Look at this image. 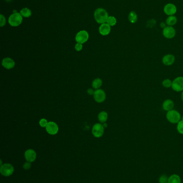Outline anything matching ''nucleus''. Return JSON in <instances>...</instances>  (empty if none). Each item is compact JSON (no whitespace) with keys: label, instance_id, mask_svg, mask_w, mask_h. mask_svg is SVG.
Segmentation results:
<instances>
[{"label":"nucleus","instance_id":"1","mask_svg":"<svg viewBox=\"0 0 183 183\" xmlns=\"http://www.w3.org/2000/svg\"><path fill=\"white\" fill-rule=\"evenodd\" d=\"M109 17L108 13L103 8H98L94 12V19L98 24L106 23Z\"/></svg>","mask_w":183,"mask_h":183},{"label":"nucleus","instance_id":"2","mask_svg":"<svg viewBox=\"0 0 183 183\" xmlns=\"http://www.w3.org/2000/svg\"><path fill=\"white\" fill-rule=\"evenodd\" d=\"M166 119L170 123L177 124L181 120V115L177 110L172 109L167 112L166 115Z\"/></svg>","mask_w":183,"mask_h":183},{"label":"nucleus","instance_id":"3","mask_svg":"<svg viewBox=\"0 0 183 183\" xmlns=\"http://www.w3.org/2000/svg\"><path fill=\"white\" fill-rule=\"evenodd\" d=\"M23 22V16L19 12L14 13L9 17L8 22L10 25L17 27L20 25Z\"/></svg>","mask_w":183,"mask_h":183},{"label":"nucleus","instance_id":"4","mask_svg":"<svg viewBox=\"0 0 183 183\" xmlns=\"http://www.w3.org/2000/svg\"><path fill=\"white\" fill-rule=\"evenodd\" d=\"M14 172V168L10 163H4L1 166L0 172L5 177L12 176Z\"/></svg>","mask_w":183,"mask_h":183},{"label":"nucleus","instance_id":"5","mask_svg":"<svg viewBox=\"0 0 183 183\" xmlns=\"http://www.w3.org/2000/svg\"><path fill=\"white\" fill-rule=\"evenodd\" d=\"M172 89L176 92L183 91V77H178L172 81Z\"/></svg>","mask_w":183,"mask_h":183},{"label":"nucleus","instance_id":"6","mask_svg":"<svg viewBox=\"0 0 183 183\" xmlns=\"http://www.w3.org/2000/svg\"><path fill=\"white\" fill-rule=\"evenodd\" d=\"M89 39V34L88 32L83 30L77 33L75 37V40L77 43H86Z\"/></svg>","mask_w":183,"mask_h":183},{"label":"nucleus","instance_id":"7","mask_svg":"<svg viewBox=\"0 0 183 183\" xmlns=\"http://www.w3.org/2000/svg\"><path fill=\"white\" fill-rule=\"evenodd\" d=\"M104 126L102 124L97 123L95 124L93 126L92 133L95 137L99 138L102 137L104 134Z\"/></svg>","mask_w":183,"mask_h":183},{"label":"nucleus","instance_id":"8","mask_svg":"<svg viewBox=\"0 0 183 183\" xmlns=\"http://www.w3.org/2000/svg\"><path fill=\"white\" fill-rule=\"evenodd\" d=\"M176 34L175 29L172 26H167L163 30V35L164 37L171 39L175 37Z\"/></svg>","mask_w":183,"mask_h":183},{"label":"nucleus","instance_id":"9","mask_svg":"<svg viewBox=\"0 0 183 183\" xmlns=\"http://www.w3.org/2000/svg\"><path fill=\"white\" fill-rule=\"evenodd\" d=\"M94 97L96 102L98 103H102L105 100L106 94L103 90L98 89L94 91Z\"/></svg>","mask_w":183,"mask_h":183},{"label":"nucleus","instance_id":"10","mask_svg":"<svg viewBox=\"0 0 183 183\" xmlns=\"http://www.w3.org/2000/svg\"><path fill=\"white\" fill-rule=\"evenodd\" d=\"M164 12L168 16H174L177 12V7L174 4L168 3L164 7Z\"/></svg>","mask_w":183,"mask_h":183},{"label":"nucleus","instance_id":"11","mask_svg":"<svg viewBox=\"0 0 183 183\" xmlns=\"http://www.w3.org/2000/svg\"><path fill=\"white\" fill-rule=\"evenodd\" d=\"M46 131L49 135H56L59 131V127L57 124L53 122H49L46 127Z\"/></svg>","mask_w":183,"mask_h":183},{"label":"nucleus","instance_id":"12","mask_svg":"<svg viewBox=\"0 0 183 183\" xmlns=\"http://www.w3.org/2000/svg\"><path fill=\"white\" fill-rule=\"evenodd\" d=\"M26 160L29 162H33L36 160L37 157V154L33 149H29L26 151L24 154Z\"/></svg>","mask_w":183,"mask_h":183},{"label":"nucleus","instance_id":"13","mask_svg":"<svg viewBox=\"0 0 183 183\" xmlns=\"http://www.w3.org/2000/svg\"><path fill=\"white\" fill-rule=\"evenodd\" d=\"M175 62V56L174 55L167 54L163 57L162 62L166 66H172Z\"/></svg>","mask_w":183,"mask_h":183},{"label":"nucleus","instance_id":"14","mask_svg":"<svg viewBox=\"0 0 183 183\" xmlns=\"http://www.w3.org/2000/svg\"><path fill=\"white\" fill-rule=\"evenodd\" d=\"M99 32L100 35L103 36L107 35L111 32V26H110L107 23L102 24L99 28Z\"/></svg>","mask_w":183,"mask_h":183},{"label":"nucleus","instance_id":"15","mask_svg":"<svg viewBox=\"0 0 183 183\" xmlns=\"http://www.w3.org/2000/svg\"><path fill=\"white\" fill-rule=\"evenodd\" d=\"M2 64L3 67H4L6 69H11L14 67L15 66V62L11 58L7 57L3 59Z\"/></svg>","mask_w":183,"mask_h":183},{"label":"nucleus","instance_id":"16","mask_svg":"<svg viewBox=\"0 0 183 183\" xmlns=\"http://www.w3.org/2000/svg\"><path fill=\"white\" fill-rule=\"evenodd\" d=\"M162 107L164 110L169 112L174 108V102L170 99H167L163 102Z\"/></svg>","mask_w":183,"mask_h":183},{"label":"nucleus","instance_id":"17","mask_svg":"<svg viewBox=\"0 0 183 183\" xmlns=\"http://www.w3.org/2000/svg\"><path fill=\"white\" fill-rule=\"evenodd\" d=\"M177 22V18L175 16H170L166 18V24L168 26H173Z\"/></svg>","mask_w":183,"mask_h":183},{"label":"nucleus","instance_id":"18","mask_svg":"<svg viewBox=\"0 0 183 183\" xmlns=\"http://www.w3.org/2000/svg\"><path fill=\"white\" fill-rule=\"evenodd\" d=\"M137 14L134 11H132L130 12L129 14V20L130 23L132 24H135L137 23Z\"/></svg>","mask_w":183,"mask_h":183},{"label":"nucleus","instance_id":"19","mask_svg":"<svg viewBox=\"0 0 183 183\" xmlns=\"http://www.w3.org/2000/svg\"><path fill=\"white\" fill-rule=\"evenodd\" d=\"M168 183H181L179 176L177 174L172 175L169 178Z\"/></svg>","mask_w":183,"mask_h":183},{"label":"nucleus","instance_id":"20","mask_svg":"<svg viewBox=\"0 0 183 183\" xmlns=\"http://www.w3.org/2000/svg\"><path fill=\"white\" fill-rule=\"evenodd\" d=\"M20 13L21 15L23 16V17L29 18L31 16L32 12L30 9H29L28 8H23L20 11Z\"/></svg>","mask_w":183,"mask_h":183},{"label":"nucleus","instance_id":"21","mask_svg":"<svg viewBox=\"0 0 183 183\" xmlns=\"http://www.w3.org/2000/svg\"><path fill=\"white\" fill-rule=\"evenodd\" d=\"M108 118L107 113L105 112H100L99 114L98 115V120L101 123H105Z\"/></svg>","mask_w":183,"mask_h":183},{"label":"nucleus","instance_id":"22","mask_svg":"<svg viewBox=\"0 0 183 183\" xmlns=\"http://www.w3.org/2000/svg\"><path fill=\"white\" fill-rule=\"evenodd\" d=\"M102 85V80H101L100 78H97L94 79L92 84V86L93 87V88L95 89H99Z\"/></svg>","mask_w":183,"mask_h":183},{"label":"nucleus","instance_id":"23","mask_svg":"<svg viewBox=\"0 0 183 183\" xmlns=\"http://www.w3.org/2000/svg\"><path fill=\"white\" fill-rule=\"evenodd\" d=\"M106 23L110 26H113L117 24V19L114 16H109Z\"/></svg>","mask_w":183,"mask_h":183},{"label":"nucleus","instance_id":"24","mask_svg":"<svg viewBox=\"0 0 183 183\" xmlns=\"http://www.w3.org/2000/svg\"><path fill=\"white\" fill-rule=\"evenodd\" d=\"M162 84V85L164 87L166 88V89H169L170 87H171L172 81L169 79H164L163 80Z\"/></svg>","mask_w":183,"mask_h":183},{"label":"nucleus","instance_id":"25","mask_svg":"<svg viewBox=\"0 0 183 183\" xmlns=\"http://www.w3.org/2000/svg\"><path fill=\"white\" fill-rule=\"evenodd\" d=\"M177 130L178 132L181 134L183 135V121L180 120L178 123H177Z\"/></svg>","mask_w":183,"mask_h":183},{"label":"nucleus","instance_id":"26","mask_svg":"<svg viewBox=\"0 0 183 183\" xmlns=\"http://www.w3.org/2000/svg\"><path fill=\"white\" fill-rule=\"evenodd\" d=\"M6 19L4 16L3 14H0V26L3 27L6 25Z\"/></svg>","mask_w":183,"mask_h":183},{"label":"nucleus","instance_id":"27","mask_svg":"<svg viewBox=\"0 0 183 183\" xmlns=\"http://www.w3.org/2000/svg\"><path fill=\"white\" fill-rule=\"evenodd\" d=\"M168 178L166 175H162L159 179L160 183H168Z\"/></svg>","mask_w":183,"mask_h":183},{"label":"nucleus","instance_id":"28","mask_svg":"<svg viewBox=\"0 0 183 183\" xmlns=\"http://www.w3.org/2000/svg\"><path fill=\"white\" fill-rule=\"evenodd\" d=\"M39 124H40V126L43 128L45 127L46 128V126L48 124V122H47V120H46V119H41L39 122Z\"/></svg>","mask_w":183,"mask_h":183},{"label":"nucleus","instance_id":"29","mask_svg":"<svg viewBox=\"0 0 183 183\" xmlns=\"http://www.w3.org/2000/svg\"><path fill=\"white\" fill-rule=\"evenodd\" d=\"M23 168L25 170H29L31 168V162H26L25 163H24V164H23Z\"/></svg>","mask_w":183,"mask_h":183},{"label":"nucleus","instance_id":"30","mask_svg":"<svg viewBox=\"0 0 183 183\" xmlns=\"http://www.w3.org/2000/svg\"><path fill=\"white\" fill-rule=\"evenodd\" d=\"M75 49H76L77 51H80V50H82V48H83L82 44L80 43H77L76 44L75 46Z\"/></svg>","mask_w":183,"mask_h":183},{"label":"nucleus","instance_id":"31","mask_svg":"<svg viewBox=\"0 0 183 183\" xmlns=\"http://www.w3.org/2000/svg\"><path fill=\"white\" fill-rule=\"evenodd\" d=\"M88 93L89 94V95H92L94 94V92L91 89H89L88 90Z\"/></svg>","mask_w":183,"mask_h":183},{"label":"nucleus","instance_id":"32","mask_svg":"<svg viewBox=\"0 0 183 183\" xmlns=\"http://www.w3.org/2000/svg\"><path fill=\"white\" fill-rule=\"evenodd\" d=\"M160 27H163V29L165 28L166 26V24L164 23H162L160 24Z\"/></svg>","mask_w":183,"mask_h":183},{"label":"nucleus","instance_id":"33","mask_svg":"<svg viewBox=\"0 0 183 183\" xmlns=\"http://www.w3.org/2000/svg\"><path fill=\"white\" fill-rule=\"evenodd\" d=\"M181 99L183 101V91L182 92V94H181Z\"/></svg>","mask_w":183,"mask_h":183},{"label":"nucleus","instance_id":"34","mask_svg":"<svg viewBox=\"0 0 183 183\" xmlns=\"http://www.w3.org/2000/svg\"><path fill=\"white\" fill-rule=\"evenodd\" d=\"M106 125H107V124H104V125H103V126H104V127H106Z\"/></svg>","mask_w":183,"mask_h":183},{"label":"nucleus","instance_id":"35","mask_svg":"<svg viewBox=\"0 0 183 183\" xmlns=\"http://www.w3.org/2000/svg\"><path fill=\"white\" fill-rule=\"evenodd\" d=\"M181 120H183V115L182 116V117H181Z\"/></svg>","mask_w":183,"mask_h":183},{"label":"nucleus","instance_id":"36","mask_svg":"<svg viewBox=\"0 0 183 183\" xmlns=\"http://www.w3.org/2000/svg\"><path fill=\"white\" fill-rule=\"evenodd\" d=\"M7 1H8V2H9V1H11L12 0H6Z\"/></svg>","mask_w":183,"mask_h":183}]
</instances>
